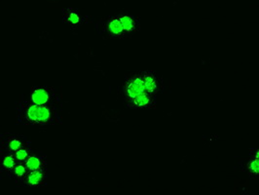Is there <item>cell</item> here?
Instances as JSON below:
<instances>
[{"instance_id": "1", "label": "cell", "mask_w": 259, "mask_h": 195, "mask_svg": "<svg viewBox=\"0 0 259 195\" xmlns=\"http://www.w3.org/2000/svg\"><path fill=\"white\" fill-rule=\"evenodd\" d=\"M16 123L29 126H49L63 123V106L37 105L19 98L15 104Z\"/></svg>"}, {"instance_id": "2", "label": "cell", "mask_w": 259, "mask_h": 195, "mask_svg": "<svg viewBox=\"0 0 259 195\" xmlns=\"http://www.w3.org/2000/svg\"><path fill=\"white\" fill-rule=\"evenodd\" d=\"M20 99L37 105L63 106V93L52 86H34L20 95Z\"/></svg>"}, {"instance_id": "3", "label": "cell", "mask_w": 259, "mask_h": 195, "mask_svg": "<svg viewBox=\"0 0 259 195\" xmlns=\"http://www.w3.org/2000/svg\"><path fill=\"white\" fill-rule=\"evenodd\" d=\"M98 31L105 35L107 38H121L124 37V30L119 21L118 16L107 17L98 23Z\"/></svg>"}, {"instance_id": "4", "label": "cell", "mask_w": 259, "mask_h": 195, "mask_svg": "<svg viewBox=\"0 0 259 195\" xmlns=\"http://www.w3.org/2000/svg\"><path fill=\"white\" fill-rule=\"evenodd\" d=\"M31 144L26 136L17 133H4L0 136V148L15 153L19 149Z\"/></svg>"}, {"instance_id": "5", "label": "cell", "mask_w": 259, "mask_h": 195, "mask_svg": "<svg viewBox=\"0 0 259 195\" xmlns=\"http://www.w3.org/2000/svg\"><path fill=\"white\" fill-rule=\"evenodd\" d=\"M144 92L146 91H145V87H144L142 72L132 74L125 82V87H124L125 103L142 95Z\"/></svg>"}, {"instance_id": "6", "label": "cell", "mask_w": 259, "mask_h": 195, "mask_svg": "<svg viewBox=\"0 0 259 195\" xmlns=\"http://www.w3.org/2000/svg\"><path fill=\"white\" fill-rule=\"evenodd\" d=\"M48 166L28 172L23 185L28 187H44L48 181Z\"/></svg>"}, {"instance_id": "7", "label": "cell", "mask_w": 259, "mask_h": 195, "mask_svg": "<svg viewBox=\"0 0 259 195\" xmlns=\"http://www.w3.org/2000/svg\"><path fill=\"white\" fill-rule=\"evenodd\" d=\"M17 160L12 152L0 148V173L2 178H7L10 180L11 175L16 167Z\"/></svg>"}, {"instance_id": "8", "label": "cell", "mask_w": 259, "mask_h": 195, "mask_svg": "<svg viewBox=\"0 0 259 195\" xmlns=\"http://www.w3.org/2000/svg\"><path fill=\"white\" fill-rule=\"evenodd\" d=\"M128 107L134 109H148L155 106L156 97L144 92L142 95L136 97L135 99L125 103Z\"/></svg>"}, {"instance_id": "9", "label": "cell", "mask_w": 259, "mask_h": 195, "mask_svg": "<svg viewBox=\"0 0 259 195\" xmlns=\"http://www.w3.org/2000/svg\"><path fill=\"white\" fill-rule=\"evenodd\" d=\"M117 16H118L119 21L123 27L125 36H130L138 30L139 20L135 16L127 13H120Z\"/></svg>"}, {"instance_id": "10", "label": "cell", "mask_w": 259, "mask_h": 195, "mask_svg": "<svg viewBox=\"0 0 259 195\" xmlns=\"http://www.w3.org/2000/svg\"><path fill=\"white\" fill-rule=\"evenodd\" d=\"M47 156L42 151H33L32 154L26 160V165L28 172L41 169L45 166H48Z\"/></svg>"}, {"instance_id": "11", "label": "cell", "mask_w": 259, "mask_h": 195, "mask_svg": "<svg viewBox=\"0 0 259 195\" xmlns=\"http://www.w3.org/2000/svg\"><path fill=\"white\" fill-rule=\"evenodd\" d=\"M143 82L145 91L157 98V94L160 89V81L153 71H143Z\"/></svg>"}, {"instance_id": "12", "label": "cell", "mask_w": 259, "mask_h": 195, "mask_svg": "<svg viewBox=\"0 0 259 195\" xmlns=\"http://www.w3.org/2000/svg\"><path fill=\"white\" fill-rule=\"evenodd\" d=\"M28 174V170L25 162H17L16 167L11 175L10 181L16 185H23L26 179V175Z\"/></svg>"}, {"instance_id": "13", "label": "cell", "mask_w": 259, "mask_h": 195, "mask_svg": "<svg viewBox=\"0 0 259 195\" xmlns=\"http://www.w3.org/2000/svg\"><path fill=\"white\" fill-rule=\"evenodd\" d=\"M63 20L68 26L75 27L81 24L82 17H81V14L75 9H65L64 10Z\"/></svg>"}, {"instance_id": "14", "label": "cell", "mask_w": 259, "mask_h": 195, "mask_svg": "<svg viewBox=\"0 0 259 195\" xmlns=\"http://www.w3.org/2000/svg\"><path fill=\"white\" fill-rule=\"evenodd\" d=\"M33 151L34 150L32 149L31 144H28V145H26L25 147L19 149L18 151H16L14 153V155H15L17 162H26V159L32 154Z\"/></svg>"}, {"instance_id": "15", "label": "cell", "mask_w": 259, "mask_h": 195, "mask_svg": "<svg viewBox=\"0 0 259 195\" xmlns=\"http://www.w3.org/2000/svg\"><path fill=\"white\" fill-rule=\"evenodd\" d=\"M247 169L251 176H255L257 177L259 175V160L258 152H256L255 158H252L247 165Z\"/></svg>"}]
</instances>
